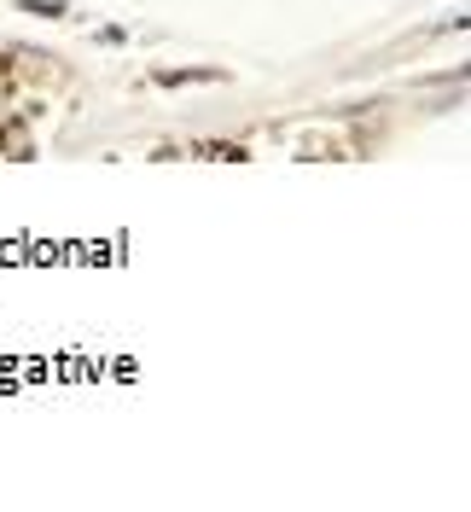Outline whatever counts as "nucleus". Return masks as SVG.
Masks as SVG:
<instances>
[{
  "label": "nucleus",
  "mask_w": 471,
  "mask_h": 512,
  "mask_svg": "<svg viewBox=\"0 0 471 512\" xmlns=\"http://www.w3.org/2000/svg\"><path fill=\"white\" fill-rule=\"evenodd\" d=\"M18 6H24V12H35V18H64V12H70L64 0H18Z\"/></svg>",
  "instance_id": "obj_2"
},
{
  "label": "nucleus",
  "mask_w": 471,
  "mask_h": 512,
  "mask_svg": "<svg viewBox=\"0 0 471 512\" xmlns=\"http://www.w3.org/2000/svg\"><path fill=\"white\" fill-rule=\"evenodd\" d=\"M157 88H198V82H216V70H152Z\"/></svg>",
  "instance_id": "obj_1"
}]
</instances>
